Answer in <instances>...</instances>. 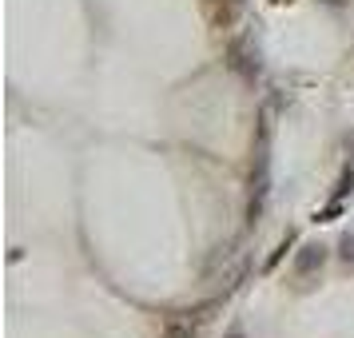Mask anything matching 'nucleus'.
I'll return each mask as SVG.
<instances>
[{
    "label": "nucleus",
    "instance_id": "obj_1",
    "mask_svg": "<svg viewBox=\"0 0 354 338\" xmlns=\"http://www.w3.org/2000/svg\"><path fill=\"white\" fill-rule=\"evenodd\" d=\"M315 267H322V247H303V255H299V263H295V271L306 274V271H315Z\"/></svg>",
    "mask_w": 354,
    "mask_h": 338
},
{
    "label": "nucleus",
    "instance_id": "obj_2",
    "mask_svg": "<svg viewBox=\"0 0 354 338\" xmlns=\"http://www.w3.org/2000/svg\"><path fill=\"white\" fill-rule=\"evenodd\" d=\"M163 338H192V326H183V322H171Z\"/></svg>",
    "mask_w": 354,
    "mask_h": 338
},
{
    "label": "nucleus",
    "instance_id": "obj_3",
    "mask_svg": "<svg viewBox=\"0 0 354 338\" xmlns=\"http://www.w3.org/2000/svg\"><path fill=\"white\" fill-rule=\"evenodd\" d=\"M342 255L354 259V239H342Z\"/></svg>",
    "mask_w": 354,
    "mask_h": 338
},
{
    "label": "nucleus",
    "instance_id": "obj_4",
    "mask_svg": "<svg viewBox=\"0 0 354 338\" xmlns=\"http://www.w3.org/2000/svg\"><path fill=\"white\" fill-rule=\"evenodd\" d=\"M227 338H243V330H231V335H227Z\"/></svg>",
    "mask_w": 354,
    "mask_h": 338
}]
</instances>
